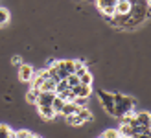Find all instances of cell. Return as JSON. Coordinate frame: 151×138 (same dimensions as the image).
<instances>
[{"label": "cell", "instance_id": "cell-21", "mask_svg": "<svg viewBox=\"0 0 151 138\" xmlns=\"http://www.w3.org/2000/svg\"><path fill=\"white\" fill-rule=\"evenodd\" d=\"M28 136H29V131H26V129H20V131L13 133V138H28Z\"/></svg>", "mask_w": 151, "mask_h": 138}, {"label": "cell", "instance_id": "cell-5", "mask_svg": "<svg viewBox=\"0 0 151 138\" xmlns=\"http://www.w3.org/2000/svg\"><path fill=\"white\" fill-rule=\"evenodd\" d=\"M72 92H74V96H78V98H88L90 94H92V87H88V85H76V87H72L70 88Z\"/></svg>", "mask_w": 151, "mask_h": 138}, {"label": "cell", "instance_id": "cell-18", "mask_svg": "<svg viewBox=\"0 0 151 138\" xmlns=\"http://www.w3.org/2000/svg\"><path fill=\"white\" fill-rule=\"evenodd\" d=\"M66 83L70 85V88L72 87H76V85H79V78L76 74H70V75H66Z\"/></svg>", "mask_w": 151, "mask_h": 138}, {"label": "cell", "instance_id": "cell-1", "mask_svg": "<svg viewBox=\"0 0 151 138\" xmlns=\"http://www.w3.org/2000/svg\"><path fill=\"white\" fill-rule=\"evenodd\" d=\"M112 98H114V112H112L114 118L120 120L122 116H125V114H133L134 112V105H137V99L134 98L120 94V92H114Z\"/></svg>", "mask_w": 151, "mask_h": 138}, {"label": "cell", "instance_id": "cell-6", "mask_svg": "<svg viewBox=\"0 0 151 138\" xmlns=\"http://www.w3.org/2000/svg\"><path fill=\"white\" fill-rule=\"evenodd\" d=\"M131 11V2L129 0H118L114 6V13L116 15H129Z\"/></svg>", "mask_w": 151, "mask_h": 138}, {"label": "cell", "instance_id": "cell-13", "mask_svg": "<svg viewBox=\"0 0 151 138\" xmlns=\"http://www.w3.org/2000/svg\"><path fill=\"white\" fill-rule=\"evenodd\" d=\"M65 120H66V124H68V125H76V127L85 124V121H83V120L78 116V114H70V116H65Z\"/></svg>", "mask_w": 151, "mask_h": 138}, {"label": "cell", "instance_id": "cell-4", "mask_svg": "<svg viewBox=\"0 0 151 138\" xmlns=\"http://www.w3.org/2000/svg\"><path fill=\"white\" fill-rule=\"evenodd\" d=\"M54 98H55V92H44V90H41L39 96H37L35 105H37V107H41V105H52Z\"/></svg>", "mask_w": 151, "mask_h": 138}, {"label": "cell", "instance_id": "cell-14", "mask_svg": "<svg viewBox=\"0 0 151 138\" xmlns=\"http://www.w3.org/2000/svg\"><path fill=\"white\" fill-rule=\"evenodd\" d=\"M39 88H29V92H28V94H26V101L28 103H32V105H35V101H37V96H39Z\"/></svg>", "mask_w": 151, "mask_h": 138}, {"label": "cell", "instance_id": "cell-8", "mask_svg": "<svg viewBox=\"0 0 151 138\" xmlns=\"http://www.w3.org/2000/svg\"><path fill=\"white\" fill-rule=\"evenodd\" d=\"M63 105H65V99L61 98V96H57L55 94V98H54V101H52V109H54V112H55V116L57 114H61V111H63Z\"/></svg>", "mask_w": 151, "mask_h": 138}, {"label": "cell", "instance_id": "cell-22", "mask_svg": "<svg viewBox=\"0 0 151 138\" xmlns=\"http://www.w3.org/2000/svg\"><path fill=\"white\" fill-rule=\"evenodd\" d=\"M11 63H13L15 66H20V65H22V57H20V55H13V57H11Z\"/></svg>", "mask_w": 151, "mask_h": 138}, {"label": "cell", "instance_id": "cell-10", "mask_svg": "<svg viewBox=\"0 0 151 138\" xmlns=\"http://www.w3.org/2000/svg\"><path fill=\"white\" fill-rule=\"evenodd\" d=\"M76 112H78V105L72 103V101H65L63 111H61L63 116H70V114H76Z\"/></svg>", "mask_w": 151, "mask_h": 138}, {"label": "cell", "instance_id": "cell-17", "mask_svg": "<svg viewBox=\"0 0 151 138\" xmlns=\"http://www.w3.org/2000/svg\"><path fill=\"white\" fill-rule=\"evenodd\" d=\"M101 138H120L118 129H105L101 133Z\"/></svg>", "mask_w": 151, "mask_h": 138}, {"label": "cell", "instance_id": "cell-7", "mask_svg": "<svg viewBox=\"0 0 151 138\" xmlns=\"http://www.w3.org/2000/svg\"><path fill=\"white\" fill-rule=\"evenodd\" d=\"M37 111H39V114H41L42 120H52V118H55V112H54V109H52L50 105H41V107H37Z\"/></svg>", "mask_w": 151, "mask_h": 138}, {"label": "cell", "instance_id": "cell-11", "mask_svg": "<svg viewBox=\"0 0 151 138\" xmlns=\"http://www.w3.org/2000/svg\"><path fill=\"white\" fill-rule=\"evenodd\" d=\"M39 90H44V92H55V81L54 79H44L42 83H41V87H39Z\"/></svg>", "mask_w": 151, "mask_h": 138}, {"label": "cell", "instance_id": "cell-20", "mask_svg": "<svg viewBox=\"0 0 151 138\" xmlns=\"http://www.w3.org/2000/svg\"><path fill=\"white\" fill-rule=\"evenodd\" d=\"M87 101H88V98H78V96H76L72 103H76L78 107H87Z\"/></svg>", "mask_w": 151, "mask_h": 138}, {"label": "cell", "instance_id": "cell-9", "mask_svg": "<svg viewBox=\"0 0 151 138\" xmlns=\"http://www.w3.org/2000/svg\"><path fill=\"white\" fill-rule=\"evenodd\" d=\"M76 114H78V116H79L83 121H92V120H94L92 112H90L87 107H78V112H76Z\"/></svg>", "mask_w": 151, "mask_h": 138}, {"label": "cell", "instance_id": "cell-3", "mask_svg": "<svg viewBox=\"0 0 151 138\" xmlns=\"http://www.w3.org/2000/svg\"><path fill=\"white\" fill-rule=\"evenodd\" d=\"M33 74H35V70H33L32 65H24V63H22L19 66V79L20 81L29 83V81H32V78H33Z\"/></svg>", "mask_w": 151, "mask_h": 138}, {"label": "cell", "instance_id": "cell-12", "mask_svg": "<svg viewBox=\"0 0 151 138\" xmlns=\"http://www.w3.org/2000/svg\"><path fill=\"white\" fill-rule=\"evenodd\" d=\"M79 83H81V85H88V87H92V83H94V75L90 74V72L81 74V75H79Z\"/></svg>", "mask_w": 151, "mask_h": 138}, {"label": "cell", "instance_id": "cell-19", "mask_svg": "<svg viewBox=\"0 0 151 138\" xmlns=\"http://www.w3.org/2000/svg\"><path fill=\"white\" fill-rule=\"evenodd\" d=\"M7 20H9V11L4 9V7H0V26L6 24Z\"/></svg>", "mask_w": 151, "mask_h": 138}, {"label": "cell", "instance_id": "cell-16", "mask_svg": "<svg viewBox=\"0 0 151 138\" xmlns=\"http://www.w3.org/2000/svg\"><path fill=\"white\" fill-rule=\"evenodd\" d=\"M0 138H13V131L4 124H0Z\"/></svg>", "mask_w": 151, "mask_h": 138}, {"label": "cell", "instance_id": "cell-2", "mask_svg": "<svg viewBox=\"0 0 151 138\" xmlns=\"http://www.w3.org/2000/svg\"><path fill=\"white\" fill-rule=\"evenodd\" d=\"M98 98H100V103L103 107V111L109 112L112 116V112H114V98H112V92L100 90V92H98Z\"/></svg>", "mask_w": 151, "mask_h": 138}, {"label": "cell", "instance_id": "cell-15", "mask_svg": "<svg viewBox=\"0 0 151 138\" xmlns=\"http://www.w3.org/2000/svg\"><path fill=\"white\" fill-rule=\"evenodd\" d=\"M118 0H96V6H98V9H103V7H111V6H116Z\"/></svg>", "mask_w": 151, "mask_h": 138}]
</instances>
